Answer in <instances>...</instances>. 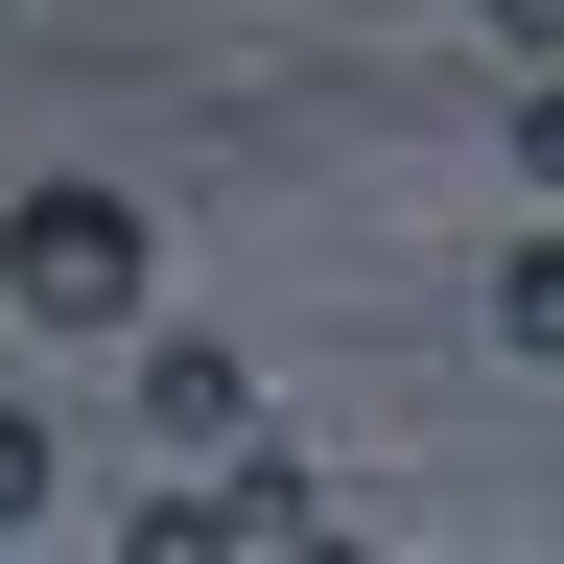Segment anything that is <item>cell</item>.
I'll use <instances>...</instances> for the list:
<instances>
[{
    "mask_svg": "<svg viewBox=\"0 0 564 564\" xmlns=\"http://www.w3.org/2000/svg\"><path fill=\"white\" fill-rule=\"evenodd\" d=\"M141 282H165V259H141V188L47 165L24 212H0V306H24V329H95V352H141Z\"/></svg>",
    "mask_w": 564,
    "mask_h": 564,
    "instance_id": "cell-1",
    "label": "cell"
},
{
    "mask_svg": "<svg viewBox=\"0 0 564 564\" xmlns=\"http://www.w3.org/2000/svg\"><path fill=\"white\" fill-rule=\"evenodd\" d=\"M118 400H141V447H165V494L259 470V377H236L212 329H141V352H118Z\"/></svg>",
    "mask_w": 564,
    "mask_h": 564,
    "instance_id": "cell-2",
    "label": "cell"
},
{
    "mask_svg": "<svg viewBox=\"0 0 564 564\" xmlns=\"http://www.w3.org/2000/svg\"><path fill=\"white\" fill-rule=\"evenodd\" d=\"M118 564H259V518H236V470H212V494H141V541Z\"/></svg>",
    "mask_w": 564,
    "mask_h": 564,
    "instance_id": "cell-3",
    "label": "cell"
},
{
    "mask_svg": "<svg viewBox=\"0 0 564 564\" xmlns=\"http://www.w3.org/2000/svg\"><path fill=\"white\" fill-rule=\"evenodd\" d=\"M494 352H541V377H564V212H541L518 259H494Z\"/></svg>",
    "mask_w": 564,
    "mask_h": 564,
    "instance_id": "cell-4",
    "label": "cell"
},
{
    "mask_svg": "<svg viewBox=\"0 0 564 564\" xmlns=\"http://www.w3.org/2000/svg\"><path fill=\"white\" fill-rule=\"evenodd\" d=\"M47 470H70V447H47V400H0V541L47 518Z\"/></svg>",
    "mask_w": 564,
    "mask_h": 564,
    "instance_id": "cell-5",
    "label": "cell"
},
{
    "mask_svg": "<svg viewBox=\"0 0 564 564\" xmlns=\"http://www.w3.org/2000/svg\"><path fill=\"white\" fill-rule=\"evenodd\" d=\"M518 165H541V188H564V47H541V70H518Z\"/></svg>",
    "mask_w": 564,
    "mask_h": 564,
    "instance_id": "cell-6",
    "label": "cell"
}]
</instances>
